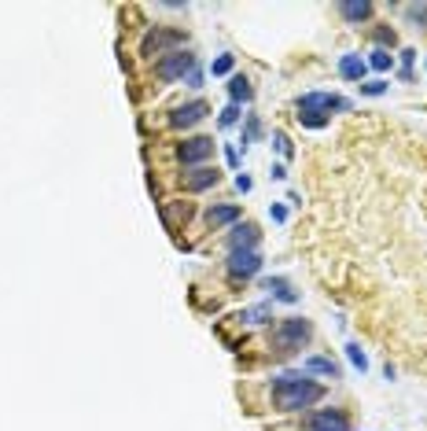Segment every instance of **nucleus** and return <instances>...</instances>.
Returning a JSON list of instances; mask_svg holds the SVG:
<instances>
[{"label":"nucleus","mask_w":427,"mask_h":431,"mask_svg":"<svg viewBox=\"0 0 427 431\" xmlns=\"http://www.w3.org/2000/svg\"><path fill=\"white\" fill-rule=\"evenodd\" d=\"M325 398V387L306 380L302 372H280L273 380V406L280 413H299V409H309L313 402Z\"/></svg>","instance_id":"1"},{"label":"nucleus","mask_w":427,"mask_h":431,"mask_svg":"<svg viewBox=\"0 0 427 431\" xmlns=\"http://www.w3.org/2000/svg\"><path fill=\"white\" fill-rule=\"evenodd\" d=\"M309 335H313V328H309L306 317H288L273 328V347H277V354H291V350H299Z\"/></svg>","instance_id":"2"},{"label":"nucleus","mask_w":427,"mask_h":431,"mask_svg":"<svg viewBox=\"0 0 427 431\" xmlns=\"http://www.w3.org/2000/svg\"><path fill=\"white\" fill-rule=\"evenodd\" d=\"M185 45V33L180 30H148L144 33V41H140V56H162V52H170V48H180Z\"/></svg>","instance_id":"3"},{"label":"nucleus","mask_w":427,"mask_h":431,"mask_svg":"<svg viewBox=\"0 0 427 431\" xmlns=\"http://www.w3.org/2000/svg\"><path fill=\"white\" fill-rule=\"evenodd\" d=\"M299 111H309V114L328 119L332 111H350V100H343L335 93H306V96H299Z\"/></svg>","instance_id":"4"},{"label":"nucleus","mask_w":427,"mask_h":431,"mask_svg":"<svg viewBox=\"0 0 427 431\" xmlns=\"http://www.w3.org/2000/svg\"><path fill=\"white\" fill-rule=\"evenodd\" d=\"M192 70H196V56H192V52H170V56H162L159 67H155L159 82H177V77H185Z\"/></svg>","instance_id":"5"},{"label":"nucleus","mask_w":427,"mask_h":431,"mask_svg":"<svg viewBox=\"0 0 427 431\" xmlns=\"http://www.w3.org/2000/svg\"><path fill=\"white\" fill-rule=\"evenodd\" d=\"M210 155H214V140L210 137H192V140H185L177 148V159L185 166H199L203 159H210Z\"/></svg>","instance_id":"6"},{"label":"nucleus","mask_w":427,"mask_h":431,"mask_svg":"<svg viewBox=\"0 0 427 431\" xmlns=\"http://www.w3.org/2000/svg\"><path fill=\"white\" fill-rule=\"evenodd\" d=\"M306 431H350V421L343 409H317L306 421Z\"/></svg>","instance_id":"7"},{"label":"nucleus","mask_w":427,"mask_h":431,"mask_svg":"<svg viewBox=\"0 0 427 431\" xmlns=\"http://www.w3.org/2000/svg\"><path fill=\"white\" fill-rule=\"evenodd\" d=\"M206 111H210V107H206L203 100L180 103V107H177V111L170 114V126H173V129H192L196 122H203V119H206Z\"/></svg>","instance_id":"8"},{"label":"nucleus","mask_w":427,"mask_h":431,"mask_svg":"<svg viewBox=\"0 0 427 431\" xmlns=\"http://www.w3.org/2000/svg\"><path fill=\"white\" fill-rule=\"evenodd\" d=\"M262 269V255L258 251H228V273L232 277H254Z\"/></svg>","instance_id":"9"},{"label":"nucleus","mask_w":427,"mask_h":431,"mask_svg":"<svg viewBox=\"0 0 427 431\" xmlns=\"http://www.w3.org/2000/svg\"><path fill=\"white\" fill-rule=\"evenodd\" d=\"M258 240H262L258 225L243 221V225H236V229L228 232V251H258Z\"/></svg>","instance_id":"10"},{"label":"nucleus","mask_w":427,"mask_h":431,"mask_svg":"<svg viewBox=\"0 0 427 431\" xmlns=\"http://www.w3.org/2000/svg\"><path fill=\"white\" fill-rule=\"evenodd\" d=\"M217 177H222V174H217V169L203 166V169H192L185 185H188V192H206V188H214V185H217Z\"/></svg>","instance_id":"11"},{"label":"nucleus","mask_w":427,"mask_h":431,"mask_svg":"<svg viewBox=\"0 0 427 431\" xmlns=\"http://www.w3.org/2000/svg\"><path fill=\"white\" fill-rule=\"evenodd\" d=\"M365 70H368V63L361 59V56H343V59H339V74L346 77V82H361V77H365Z\"/></svg>","instance_id":"12"},{"label":"nucleus","mask_w":427,"mask_h":431,"mask_svg":"<svg viewBox=\"0 0 427 431\" xmlns=\"http://www.w3.org/2000/svg\"><path fill=\"white\" fill-rule=\"evenodd\" d=\"M240 206H210V214H206V221H210V229H222V225H232V221H240Z\"/></svg>","instance_id":"13"},{"label":"nucleus","mask_w":427,"mask_h":431,"mask_svg":"<svg viewBox=\"0 0 427 431\" xmlns=\"http://www.w3.org/2000/svg\"><path fill=\"white\" fill-rule=\"evenodd\" d=\"M339 15L346 22H365L372 15V4H368V0H350V4H339Z\"/></svg>","instance_id":"14"},{"label":"nucleus","mask_w":427,"mask_h":431,"mask_svg":"<svg viewBox=\"0 0 427 431\" xmlns=\"http://www.w3.org/2000/svg\"><path fill=\"white\" fill-rule=\"evenodd\" d=\"M302 369H306V372L332 376V380H335V376H339V369H335V361H332V358H306V361H302Z\"/></svg>","instance_id":"15"},{"label":"nucleus","mask_w":427,"mask_h":431,"mask_svg":"<svg viewBox=\"0 0 427 431\" xmlns=\"http://www.w3.org/2000/svg\"><path fill=\"white\" fill-rule=\"evenodd\" d=\"M228 96H232V103H240V100H251L254 93H251V82H247V77H243V74H236V77H232V82H228Z\"/></svg>","instance_id":"16"},{"label":"nucleus","mask_w":427,"mask_h":431,"mask_svg":"<svg viewBox=\"0 0 427 431\" xmlns=\"http://www.w3.org/2000/svg\"><path fill=\"white\" fill-rule=\"evenodd\" d=\"M346 358H350V365L357 372H365L368 369V358H365V350H361L357 343H346Z\"/></svg>","instance_id":"17"},{"label":"nucleus","mask_w":427,"mask_h":431,"mask_svg":"<svg viewBox=\"0 0 427 431\" xmlns=\"http://www.w3.org/2000/svg\"><path fill=\"white\" fill-rule=\"evenodd\" d=\"M269 292H277V298H284V303H299V295H295L284 280H269Z\"/></svg>","instance_id":"18"},{"label":"nucleus","mask_w":427,"mask_h":431,"mask_svg":"<svg viewBox=\"0 0 427 431\" xmlns=\"http://www.w3.org/2000/svg\"><path fill=\"white\" fill-rule=\"evenodd\" d=\"M368 63H372V67H376V70H391V63H394V59H391V52H387V48H376V52H372V59H368Z\"/></svg>","instance_id":"19"},{"label":"nucleus","mask_w":427,"mask_h":431,"mask_svg":"<svg viewBox=\"0 0 427 431\" xmlns=\"http://www.w3.org/2000/svg\"><path fill=\"white\" fill-rule=\"evenodd\" d=\"M269 317V306H254V310H243L240 313V321H247V324H258V321H265Z\"/></svg>","instance_id":"20"},{"label":"nucleus","mask_w":427,"mask_h":431,"mask_svg":"<svg viewBox=\"0 0 427 431\" xmlns=\"http://www.w3.org/2000/svg\"><path fill=\"white\" fill-rule=\"evenodd\" d=\"M228 70H232V56H217V59L210 63V74H214V77H225Z\"/></svg>","instance_id":"21"},{"label":"nucleus","mask_w":427,"mask_h":431,"mask_svg":"<svg viewBox=\"0 0 427 431\" xmlns=\"http://www.w3.org/2000/svg\"><path fill=\"white\" fill-rule=\"evenodd\" d=\"M299 122L309 126V129H325V126H328V119H320V114H309V111H299Z\"/></svg>","instance_id":"22"},{"label":"nucleus","mask_w":427,"mask_h":431,"mask_svg":"<svg viewBox=\"0 0 427 431\" xmlns=\"http://www.w3.org/2000/svg\"><path fill=\"white\" fill-rule=\"evenodd\" d=\"M273 144H277V151L284 155V159H291V140H288V133H280V129H277V133H273Z\"/></svg>","instance_id":"23"},{"label":"nucleus","mask_w":427,"mask_h":431,"mask_svg":"<svg viewBox=\"0 0 427 431\" xmlns=\"http://www.w3.org/2000/svg\"><path fill=\"white\" fill-rule=\"evenodd\" d=\"M236 119H240V107H236V103H228V107L222 111V126H225V129L236 126Z\"/></svg>","instance_id":"24"},{"label":"nucleus","mask_w":427,"mask_h":431,"mask_svg":"<svg viewBox=\"0 0 427 431\" xmlns=\"http://www.w3.org/2000/svg\"><path fill=\"white\" fill-rule=\"evenodd\" d=\"M405 15H409V19H417V22H427V4H409V8H405Z\"/></svg>","instance_id":"25"},{"label":"nucleus","mask_w":427,"mask_h":431,"mask_svg":"<svg viewBox=\"0 0 427 431\" xmlns=\"http://www.w3.org/2000/svg\"><path fill=\"white\" fill-rule=\"evenodd\" d=\"M361 93H365V96H383L387 85L383 82H368V85H361Z\"/></svg>","instance_id":"26"},{"label":"nucleus","mask_w":427,"mask_h":431,"mask_svg":"<svg viewBox=\"0 0 427 431\" xmlns=\"http://www.w3.org/2000/svg\"><path fill=\"white\" fill-rule=\"evenodd\" d=\"M376 41H380V45H391V48H394V45H398V37H394V30H376Z\"/></svg>","instance_id":"27"},{"label":"nucleus","mask_w":427,"mask_h":431,"mask_svg":"<svg viewBox=\"0 0 427 431\" xmlns=\"http://www.w3.org/2000/svg\"><path fill=\"white\" fill-rule=\"evenodd\" d=\"M269 218H273L277 225H284V221H288V211H284V206H269Z\"/></svg>","instance_id":"28"},{"label":"nucleus","mask_w":427,"mask_h":431,"mask_svg":"<svg viewBox=\"0 0 427 431\" xmlns=\"http://www.w3.org/2000/svg\"><path fill=\"white\" fill-rule=\"evenodd\" d=\"M225 159H228V166H240V151L232 148V144H228V148H225Z\"/></svg>","instance_id":"29"},{"label":"nucleus","mask_w":427,"mask_h":431,"mask_svg":"<svg viewBox=\"0 0 427 431\" xmlns=\"http://www.w3.org/2000/svg\"><path fill=\"white\" fill-rule=\"evenodd\" d=\"M236 188H240V192H251V177L240 174V177H236Z\"/></svg>","instance_id":"30"},{"label":"nucleus","mask_w":427,"mask_h":431,"mask_svg":"<svg viewBox=\"0 0 427 431\" xmlns=\"http://www.w3.org/2000/svg\"><path fill=\"white\" fill-rule=\"evenodd\" d=\"M269 177H277V181H284V177H288V169H284V166L277 162V166H273V174H269Z\"/></svg>","instance_id":"31"}]
</instances>
